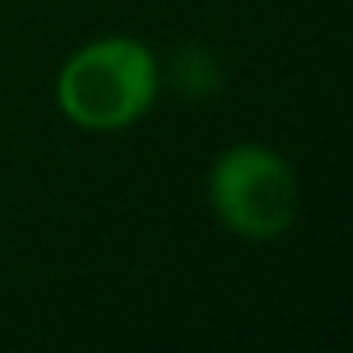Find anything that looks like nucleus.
<instances>
[{
  "label": "nucleus",
  "instance_id": "2",
  "mask_svg": "<svg viewBox=\"0 0 353 353\" xmlns=\"http://www.w3.org/2000/svg\"><path fill=\"white\" fill-rule=\"evenodd\" d=\"M204 196L212 216L245 241H274L299 216L295 166L262 141H237L221 150L208 166Z\"/></svg>",
  "mask_w": 353,
  "mask_h": 353
},
{
  "label": "nucleus",
  "instance_id": "1",
  "mask_svg": "<svg viewBox=\"0 0 353 353\" xmlns=\"http://www.w3.org/2000/svg\"><path fill=\"white\" fill-rule=\"evenodd\" d=\"M158 92V54L129 34L83 42L54 75V104L83 133H121L137 125L154 108Z\"/></svg>",
  "mask_w": 353,
  "mask_h": 353
},
{
  "label": "nucleus",
  "instance_id": "3",
  "mask_svg": "<svg viewBox=\"0 0 353 353\" xmlns=\"http://www.w3.org/2000/svg\"><path fill=\"white\" fill-rule=\"evenodd\" d=\"M216 83H221V71H216V63H212L208 50L188 46V50L174 54V88H179L183 96H188V92H192V96L216 92Z\"/></svg>",
  "mask_w": 353,
  "mask_h": 353
}]
</instances>
